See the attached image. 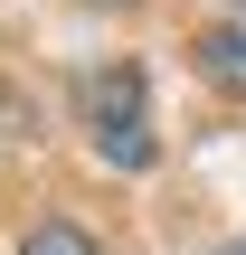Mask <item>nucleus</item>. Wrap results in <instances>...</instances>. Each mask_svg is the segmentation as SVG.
I'll return each instance as SVG.
<instances>
[{
	"mask_svg": "<svg viewBox=\"0 0 246 255\" xmlns=\"http://www.w3.org/2000/svg\"><path fill=\"white\" fill-rule=\"evenodd\" d=\"M199 66H209L228 95H246V0L218 19V28H209V38H199Z\"/></svg>",
	"mask_w": 246,
	"mask_h": 255,
	"instance_id": "2",
	"label": "nucleus"
},
{
	"mask_svg": "<svg viewBox=\"0 0 246 255\" xmlns=\"http://www.w3.org/2000/svg\"><path fill=\"white\" fill-rule=\"evenodd\" d=\"M85 142L114 170H142L152 161V85H142V66H104L85 85Z\"/></svg>",
	"mask_w": 246,
	"mask_h": 255,
	"instance_id": "1",
	"label": "nucleus"
},
{
	"mask_svg": "<svg viewBox=\"0 0 246 255\" xmlns=\"http://www.w3.org/2000/svg\"><path fill=\"white\" fill-rule=\"evenodd\" d=\"M19 255H104V246H95L85 227H66V218H47V227H38V237H28Z\"/></svg>",
	"mask_w": 246,
	"mask_h": 255,
	"instance_id": "3",
	"label": "nucleus"
},
{
	"mask_svg": "<svg viewBox=\"0 0 246 255\" xmlns=\"http://www.w3.org/2000/svg\"><path fill=\"white\" fill-rule=\"evenodd\" d=\"M228 255H246V246H228Z\"/></svg>",
	"mask_w": 246,
	"mask_h": 255,
	"instance_id": "4",
	"label": "nucleus"
},
{
	"mask_svg": "<svg viewBox=\"0 0 246 255\" xmlns=\"http://www.w3.org/2000/svg\"><path fill=\"white\" fill-rule=\"evenodd\" d=\"M114 9H123V0H114Z\"/></svg>",
	"mask_w": 246,
	"mask_h": 255,
	"instance_id": "5",
	"label": "nucleus"
}]
</instances>
